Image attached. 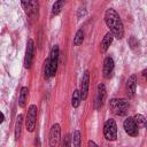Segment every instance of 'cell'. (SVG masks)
Segmentation results:
<instances>
[{
	"label": "cell",
	"instance_id": "277c9868",
	"mask_svg": "<svg viewBox=\"0 0 147 147\" xmlns=\"http://www.w3.org/2000/svg\"><path fill=\"white\" fill-rule=\"evenodd\" d=\"M37 106L31 105L28 109V116L25 119V126L29 132H33L36 127V121H37Z\"/></svg>",
	"mask_w": 147,
	"mask_h": 147
},
{
	"label": "cell",
	"instance_id": "ac0fdd59",
	"mask_svg": "<svg viewBox=\"0 0 147 147\" xmlns=\"http://www.w3.org/2000/svg\"><path fill=\"white\" fill-rule=\"evenodd\" d=\"M80 101H82V99H80V93H79L78 90H75V91H74V94H72V100H71L72 107L77 108V107L79 106Z\"/></svg>",
	"mask_w": 147,
	"mask_h": 147
},
{
	"label": "cell",
	"instance_id": "d6986e66",
	"mask_svg": "<svg viewBox=\"0 0 147 147\" xmlns=\"http://www.w3.org/2000/svg\"><path fill=\"white\" fill-rule=\"evenodd\" d=\"M84 40V32L83 30H78L74 37V45L75 46H79Z\"/></svg>",
	"mask_w": 147,
	"mask_h": 147
},
{
	"label": "cell",
	"instance_id": "52a82bcc",
	"mask_svg": "<svg viewBox=\"0 0 147 147\" xmlns=\"http://www.w3.org/2000/svg\"><path fill=\"white\" fill-rule=\"evenodd\" d=\"M123 126H124L125 132H126L129 136H131V137H137V136H138V133H139V130H138V129H139V127L137 126L136 122L133 121V117H127V118L124 121Z\"/></svg>",
	"mask_w": 147,
	"mask_h": 147
},
{
	"label": "cell",
	"instance_id": "3957f363",
	"mask_svg": "<svg viewBox=\"0 0 147 147\" xmlns=\"http://www.w3.org/2000/svg\"><path fill=\"white\" fill-rule=\"evenodd\" d=\"M103 136L107 140L109 141H114L117 138V125L116 122L111 118L107 119L103 126Z\"/></svg>",
	"mask_w": 147,
	"mask_h": 147
},
{
	"label": "cell",
	"instance_id": "d4e9b609",
	"mask_svg": "<svg viewBox=\"0 0 147 147\" xmlns=\"http://www.w3.org/2000/svg\"><path fill=\"white\" fill-rule=\"evenodd\" d=\"M87 145H88V146H95V147L98 146V145H96L95 142H93V141H88V142H87Z\"/></svg>",
	"mask_w": 147,
	"mask_h": 147
},
{
	"label": "cell",
	"instance_id": "44dd1931",
	"mask_svg": "<svg viewBox=\"0 0 147 147\" xmlns=\"http://www.w3.org/2000/svg\"><path fill=\"white\" fill-rule=\"evenodd\" d=\"M51 68H49V62H48V59L45 61V78L48 79L51 78Z\"/></svg>",
	"mask_w": 147,
	"mask_h": 147
},
{
	"label": "cell",
	"instance_id": "30bf717a",
	"mask_svg": "<svg viewBox=\"0 0 147 147\" xmlns=\"http://www.w3.org/2000/svg\"><path fill=\"white\" fill-rule=\"evenodd\" d=\"M106 99V86L103 84H99L98 86V94L95 98V109H100L103 105Z\"/></svg>",
	"mask_w": 147,
	"mask_h": 147
},
{
	"label": "cell",
	"instance_id": "8992f818",
	"mask_svg": "<svg viewBox=\"0 0 147 147\" xmlns=\"http://www.w3.org/2000/svg\"><path fill=\"white\" fill-rule=\"evenodd\" d=\"M33 53H34V44L32 39H28L26 42V51H25V59H24V67L30 68L33 60Z\"/></svg>",
	"mask_w": 147,
	"mask_h": 147
},
{
	"label": "cell",
	"instance_id": "7c38bea8",
	"mask_svg": "<svg viewBox=\"0 0 147 147\" xmlns=\"http://www.w3.org/2000/svg\"><path fill=\"white\" fill-rule=\"evenodd\" d=\"M136 87H137V76L132 75L129 77L127 82H126V91L129 96H133L134 92H136Z\"/></svg>",
	"mask_w": 147,
	"mask_h": 147
},
{
	"label": "cell",
	"instance_id": "ffe728a7",
	"mask_svg": "<svg viewBox=\"0 0 147 147\" xmlns=\"http://www.w3.org/2000/svg\"><path fill=\"white\" fill-rule=\"evenodd\" d=\"M72 145L75 147H79L80 146V132L78 130H76L74 132V136H72Z\"/></svg>",
	"mask_w": 147,
	"mask_h": 147
},
{
	"label": "cell",
	"instance_id": "9a60e30c",
	"mask_svg": "<svg viewBox=\"0 0 147 147\" xmlns=\"http://www.w3.org/2000/svg\"><path fill=\"white\" fill-rule=\"evenodd\" d=\"M22 122H23V115H18L16 118L15 124V139L18 140L21 137V130H22Z\"/></svg>",
	"mask_w": 147,
	"mask_h": 147
},
{
	"label": "cell",
	"instance_id": "5bb4252c",
	"mask_svg": "<svg viewBox=\"0 0 147 147\" xmlns=\"http://www.w3.org/2000/svg\"><path fill=\"white\" fill-rule=\"evenodd\" d=\"M28 87L23 86L21 88V93H20V98H18V105L20 107H25V103H26V99H28Z\"/></svg>",
	"mask_w": 147,
	"mask_h": 147
},
{
	"label": "cell",
	"instance_id": "5b68a950",
	"mask_svg": "<svg viewBox=\"0 0 147 147\" xmlns=\"http://www.w3.org/2000/svg\"><path fill=\"white\" fill-rule=\"evenodd\" d=\"M59 54H60V49L57 45H54L53 48L51 49L49 53V57H48V62H49V68H51V76L53 77L56 74V69H57V62H59Z\"/></svg>",
	"mask_w": 147,
	"mask_h": 147
},
{
	"label": "cell",
	"instance_id": "cb8c5ba5",
	"mask_svg": "<svg viewBox=\"0 0 147 147\" xmlns=\"http://www.w3.org/2000/svg\"><path fill=\"white\" fill-rule=\"evenodd\" d=\"M3 119H5V116H3V114L0 111V124L3 122Z\"/></svg>",
	"mask_w": 147,
	"mask_h": 147
},
{
	"label": "cell",
	"instance_id": "8fae6325",
	"mask_svg": "<svg viewBox=\"0 0 147 147\" xmlns=\"http://www.w3.org/2000/svg\"><path fill=\"white\" fill-rule=\"evenodd\" d=\"M114 71V60L110 56H107L103 61V77L110 78Z\"/></svg>",
	"mask_w": 147,
	"mask_h": 147
},
{
	"label": "cell",
	"instance_id": "4fadbf2b",
	"mask_svg": "<svg viewBox=\"0 0 147 147\" xmlns=\"http://www.w3.org/2000/svg\"><path fill=\"white\" fill-rule=\"evenodd\" d=\"M111 42H113V34H111L110 32H108V33L103 37V39H102V41H101V47H100L101 52L105 53V52L109 48V46H110Z\"/></svg>",
	"mask_w": 147,
	"mask_h": 147
},
{
	"label": "cell",
	"instance_id": "9c48e42d",
	"mask_svg": "<svg viewBox=\"0 0 147 147\" xmlns=\"http://www.w3.org/2000/svg\"><path fill=\"white\" fill-rule=\"evenodd\" d=\"M88 85H90V72L86 70L83 75V79H82V84H80V91H79L82 100H86V98H87Z\"/></svg>",
	"mask_w": 147,
	"mask_h": 147
},
{
	"label": "cell",
	"instance_id": "603a6c76",
	"mask_svg": "<svg viewBox=\"0 0 147 147\" xmlns=\"http://www.w3.org/2000/svg\"><path fill=\"white\" fill-rule=\"evenodd\" d=\"M70 139H71V138H70V136L68 134V136L65 137V139L63 140V146H70Z\"/></svg>",
	"mask_w": 147,
	"mask_h": 147
},
{
	"label": "cell",
	"instance_id": "2e32d148",
	"mask_svg": "<svg viewBox=\"0 0 147 147\" xmlns=\"http://www.w3.org/2000/svg\"><path fill=\"white\" fill-rule=\"evenodd\" d=\"M63 5H64V0H56L53 5V8H52V13L53 15H57L60 14V11L62 10L63 8Z\"/></svg>",
	"mask_w": 147,
	"mask_h": 147
},
{
	"label": "cell",
	"instance_id": "7402d4cb",
	"mask_svg": "<svg viewBox=\"0 0 147 147\" xmlns=\"http://www.w3.org/2000/svg\"><path fill=\"white\" fill-rule=\"evenodd\" d=\"M21 2H22V7H23V9L28 10L29 7H30V5H31V0H21Z\"/></svg>",
	"mask_w": 147,
	"mask_h": 147
},
{
	"label": "cell",
	"instance_id": "7a4b0ae2",
	"mask_svg": "<svg viewBox=\"0 0 147 147\" xmlns=\"http://www.w3.org/2000/svg\"><path fill=\"white\" fill-rule=\"evenodd\" d=\"M109 107L114 114L118 116H123L127 113L130 105H129V101L125 99H113L109 102Z\"/></svg>",
	"mask_w": 147,
	"mask_h": 147
},
{
	"label": "cell",
	"instance_id": "e0dca14e",
	"mask_svg": "<svg viewBox=\"0 0 147 147\" xmlns=\"http://www.w3.org/2000/svg\"><path fill=\"white\" fill-rule=\"evenodd\" d=\"M133 121L136 122V124H137L138 127H144V126L146 125V118H145V116L141 115V114H137V115H134Z\"/></svg>",
	"mask_w": 147,
	"mask_h": 147
},
{
	"label": "cell",
	"instance_id": "6da1fadb",
	"mask_svg": "<svg viewBox=\"0 0 147 147\" xmlns=\"http://www.w3.org/2000/svg\"><path fill=\"white\" fill-rule=\"evenodd\" d=\"M105 22L107 24V26L110 30V33L113 34V37L117 38V39H122L124 37V28H123V23L122 20L119 17V15L116 13L115 9L109 8L106 10L105 13Z\"/></svg>",
	"mask_w": 147,
	"mask_h": 147
},
{
	"label": "cell",
	"instance_id": "ba28073f",
	"mask_svg": "<svg viewBox=\"0 0 147 147\" xmlns=\"http://www.w3.org/2000/svg\"><path fill=\"white\" fill-rule=\"evenodd\" d=\"M60 136H61V127L57 123H55L52 125L49 130V145L56 146L60 141Z\"/></svg>",
	"mask_w": 147,
	"mask_h": 147
}]
</instances>
